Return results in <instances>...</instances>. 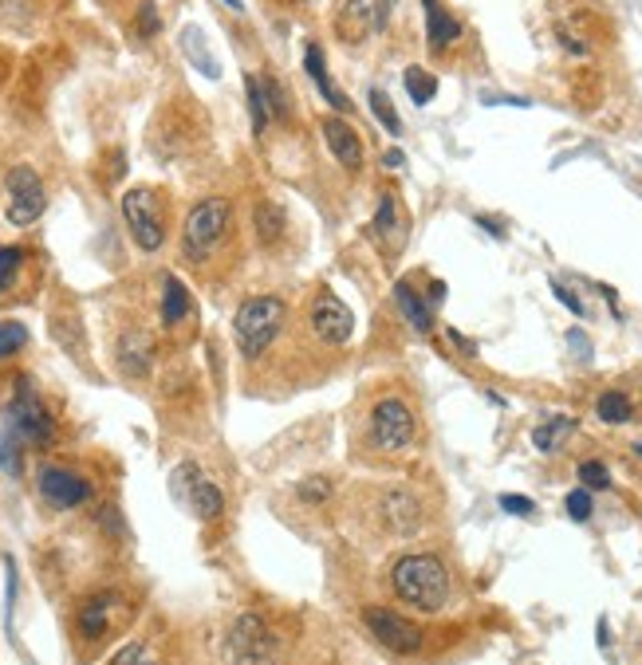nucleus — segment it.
<instances>
[{
  "label": "nucleus",
  "mask_w": 642,
  "mask_h": 665,
  "mask_svg": "<svg viewBox=\"0 0 642 665\" xmlns=\"http://www.w3.org/2000/svg\"><path fill=\"white\" fill-rule=\"evenodd\" d=\"M257 233H261L264 244L280 241V236H284V213H280L277 205H261L257 209Z\"/></svg>",
  "instance_id": "29"
},
{
  "label": "nucleus",
  "mask_w": 642,
  "mask_h": 665,
  "mask_svg": "<svg viewBox=\"0 0 642 665\" xmlns=\"http://www.w3.org/2000/svg\"><path fill=\"white\" fill-rule=\"evenodd\" d=\"M36 488H40L44 504H52V508H60V512L79 508V504L91 501V481H88V476L71 473V468H63V465H44V468H40V476H36Z\"/></svg>",
  "instance_id": "10"
},
{
  "label": "nucleus",
  "mask_w": 642,
  "mask_h": 665,
  "mask_svg": "<svg viewBox=\"0 0 642 665\" xmlns=\"http://www.w3.org/2000/svg\"><path fill=\"white\" fill-rule=\"evenodd\" d=\"M185 501H190V508L198 512L201 520H218L221 512H225V496H221L218 484H209V481H193V488L185 493Z\"/></svg>",
  "instance_id": "22"
},
{
  "label": "nucleus",
  "mask_w": 642,
  "mask_h": 665,
  "mask_svg": "<svg viewBox=\"0 0 642 665\" xmlns=\"http://www.w3.org/2000/svg\"><path fill=\"white\" fill-rule=\"evenodd\" d=\"M580 481H583V488H595V493H603V488H611V473H608V465H599V461H583L580 465Z\"/></svg>",
  "instance_id": "33"
},
{
  "label": "nucleus",
  "mask_w": 642,
  "mask_h": 665,
  "mask_svg": "<svg viewBox=\"0 0 642 665\" xmlns=\"http://www.w3.org/2000/svg\"><path fill=\"white\" fill-rule=\"evenodd\" d=\"M331 493H335L331 476H308V481H300V488H295V496H300L304 504H323Z\"/></svg>",
  "instance_id": "32"
},
{
  "label": "nucleus",
  "mask_w": 642,
  "mask_h": 665,
  "mask_svg": "<svg viewBox=\"0 0 642 665\" xmlns=\"http://www.w3.org/2000/svg\"><path fill=\"white\" fill-rule=\"evenodd\" d=\"M111 665H158V662L150 657V649L142 646V642H131V646H122L119 654L111 657Z\"/></svg>",
  "instance_id": "34"
},
{
  "label": "nucleus",
  "mask_w": 642,
  "mask_h": 665,
  "mask_svg": "<svg viewBox=\"0 0 642 665\" xmlns=\"http://www.w3.org/2000/svg\"><path fill=\"white\" fill-rule=\"evenodd\" d=\"M4 190H9V225L17 229H28L36 225L48 209V193H44V182H40V173L32 165H12L9 178H4Z\"/></svg>",
  "instance_id": "6"
},
{
  "label": "nucleus",
  "mask_w": 642,
  "mask_h": 665,
  "mask_svg": "<svg viewBox=\"0 0 642 665\" xmlns=\"http://www.w3.org/2000/svg\"><path fill=\"white\" fill-rule=\"evenodd\" d=\"M552 292H555V300L564 303V308H568V312H572V315H583V312H588V308H583V303H580V295L568 292V288L560 284V280H552Z\"/></svg>",
  "instance_id": "37"
},
{
  "label": "nucleus",
  "mask_w": 642,
  "mask_h": 665,
  "mask_svg": "<svg viewBox=\"0 0 642 665\" xmlns=\"http://www.w3.org/2000/svg\"><path fill=\"white\" fill-rule=\"evenodd\" d=\"M284 323H288L284 300H277V295H252V300H244L233 320V339L244 363H261L264 354H269V346L284 335Z\"/></svg>",
  "instance_id": "2"
},
{
  "label": "nucleus",
  "mask_w": 642,
  "mask_h": 665,
  "mask_svg": "<svg viewBox=\"0 0 642 665\" xmlns=\"http://www.w3.org/2000/svg\"><path fill=\"white\" fill-rule=\"evenodd\" d=\"M308 320H312L315 339H320V343H331V346L348 343L351 331H355V315H351V308L331 292L315 295L312 308H308Z\"/></svg>",
  "instance_id": "11"
},
{
  "label": "nucleus",
  "mask_w": 642,
  "mask_h": 665,
  "mask_svg": "<svg viewBox=\"0 0 642 665\" xmlns=\"http://www.w3.org/2000/svg\"><path fill=\"white\" fill-rule=\"evenodd\" d=\"M374 236L382 241V249L387 252H399L402 241H407V216H402V201L399 193H382L379 198V213H374Z\"/></svg>",
  "instance_id": "13"
},
{
  "label": "nucleus",
  "mask_w": 642,
  "mask_h": 665,
  "mask_svg": "<svg viewBox=\"0 0 642 665\" xmlns=\"http://www.w3.org/2000/svg\"><path fill=\"white\" fill-rule=\"evenodd\" d=\"M4 422H9L4 437H12L17 445H48V441L56 437L52 410L44 406V397H40V390H36V382L28 379V374L17 379V394H12Z\"/></svg>",
  "instance_id": "4"
},
{
  "label": "nucleus",
  "mask_w": 642,
  "mask_h": 665,
  "mask_svg": "<svg viewBox=\"0 0 642 665\" xmlns=\"http://www.w3.org/2000/svg\"><path fill=\"white\" fill-rule=\"evenodd\" d=\"M190 315H193V295H190V288H185L178 276H165V280H162V323H165V331L182 328V323L190 320Z\"/></svg>",
  "instance_id": "19"
},
{
  "label": "nucleus",
  "mask_w": 642,
  "mask_h": 665,
  "mask_svg": "<svg viewBox=\"0 0 642 665\" xmlns=\"http://www.w3.org/2000/svg\"><path fill=\"white\" fill-rule=\"evenodd\" d=\"M414 414H410V406L402 402V397H382L379 406H374L371 414V441L379 445V450L387 453H399L407 450L410 441H414Z\"/></svg>",
  "instance_id": "8"
},
{
  "label": "nucleus",
  "mask_w": 642,
  "mask_h": 665,
  "mask_svg": "<svg viewBox=\"0 0 642 665\" xmlns=\"http://www.w3.org/2000/svg\"><path fill=\"white\" fill-rule=\"evenodd\" d=\"M323 139H328L331 158H335L343 170L351 173L363 170V139H359L355 127H351L343 114H328V119H323Z\"/></svg>",
  "instance_id": "12"
},
{
  "label": "nucleus",
  "mask_w": 642,
  "mask_h": 665,
  "mask_svg": "<svg viewBox=\"0 0 642 665\" xmlns=\"http://www.w3.org/2000/svg\"><path fill=\"white\" fill-rule=\"evenodd\" d=\"M391 583L399 591L402 603H410L414 611L434 614L445 606L450 598V571L438 555L430 552H418V555H402L391 571Z\"/></svg>",
  "instance_id": "1"
},
{
  "label": "nucleus",
  "mask_w": 642,
  "mask_h": 665,
  "mask_svg": "<svg viewBox=\"0 0 642 665\" xmlns=\"http://www.w3.org/2000/svg\"><path fill=\"white\" fill-rule=\"evenodd\" d=\"M564 508H568V516L572 520H591V493L588 488H575V493H568V501H564Z\"/></svg>",
  "instance_id": "35"
},
{
  "label": "nucleus",
  "mask_w": 642,
  "mask_h": 665,
  "mask_svg": "<svg viewBox=\"0 0 642 665\" xmlns=\"http://www.w3.org/2000/svg\"><path fill=\"white\" fill-rule=\"evenodd\" d=\"M244 95H249L252 134H264V127H269V111H264V99H261V87H257V75L244 79Z\"/></svg>",
  "instance_id": "31"
},
{
  "label": "nucleus",
  "mask_w": 642,
  "mask_h": 665,
  "mask_svg": "<svg viewBox=\"0 0 642 665\" xmlns=\"http://www.w3.org/2000/svg\"><path fill=\"white\" fill-rule=\"evenodd\" d=\"M391 9H394V0H379V9H374V28H387V20H391Z\"/></svg>",
  "instance_id": "39"
},
{
  "label": "nucleus",
  "mask_w": 642,
  "mask_h": 665,
  "mask_svg": "<svg viewBox=\"0 0 642 665\" xmlns=\"http://www.w3.org/2000/svg\"><path fill=\"white\" fill-rule=\"evenodd\" d=\"M595 414H599V422H608V425L631 422V397L619 394V390H608V394H599Z\"/></svg>",
  "instance_id": "24"
},
{
  "label": "nucleus",
  "mask_w": 642,
  "mask_h": 665,
  "mask_svg": "<svg viewBox=\"0 0 642 665\" xmlns=\"http://www.w3.org/2000/svg\"><path fill=\"white\" fill-rule=\"evenodd\" d=\"M371 111H374V119L382 122V130H391L394 139H399V134H402V119L394 114L391 99H387V91H382V87H374V91H371Z\"/></svg>",
  "instance_id": "30"
},
{
  "label": "nucleus",
  "mask_w": 642,
  "mask_h": 665,
  "mask_svg": "<svg viewBox=\"0 0 642 665\" xmlns=\"http://www.w3.org/2000/svg\"><path fill=\"white\" fill-rule=\"evenodd\" d=\"M150 339L147 331H122L119 335V366L127 374H147L150 371Z\"/></svg>",
  "instance_id": "20"
},
{
  "label": "nucleus",
  "mask_w": 642,
  "mask_h": 665,
  "mask_svg": "<svg viewBox=\"0 0 642 665\" xmlns=\"http://www.w3.org/2000/svg\"><path fill=\"white\" fill-rule=\"evenodd\" d=\"M363 623H367V631H371L387 649H394V654H418V649H422V642H425L422 631H418L410 618L387 611V606H367Z\"/></svg>",
  "instance_id": "9"
},
{
  "label": "nucleus",
  "mask_w": 642,
  "mask_h": 665,
  "mask_svg": "<svg viewBox=\"0 0 642 665\" xmlns=\"http://www.w3.org/2000/svg\"><path fill=\"white\" fill-rule=\"evenodd\" d=\"M229 657L233 665H272L277 657V638L261 614H241L229 631Z\"/></svg>",
  "instance_id": "7"
},
{
  "label": "nucleus",
  "mask_w": 642,
  "mask_h": 665,
  "mask_svg": "<svg viewBox=\"0 0 642 665\" xmlns=\"http://www.w3.org/2000/svg\"><path fill=\"white\" fill-rule=\"evenodd\" d=\"M24 264H28L24 249H9V244H0V295H9L12 288H17Z\"/></svg>",
  "instance_id": "25"
},
{
  "label": "nucleus",
  "mask_w": 642,
  "mask_h": 665,
  "mask_svg": "<svg viewBox=\"0 0 642 665\" xmlns=\"http://www.w3.org/2000/svg\"><path fill=\"white\" fill-rule=\"evenodd\" d=\"M229 221H233V205L225 198H205L185 213L182 225V252L190 264H209L213 252L225 244Z\"/></svg>",
  "instance_id": "3"
},
{
  "label": "nucleus",
  "mask_w": 642,
  "mask_h": 665,
  "mask_svg": "<svg viewBox=\"0 0 642 665\" xmlns=\"http://www.w3.org/2000/svg\"><path fill=\"white\" fill-rule=\"evenodd\" d=\"M257 87H261V99H264L269 119H277V122L292 119V95H288L284 83H280L277 75H257Z\"/></svg>",
  "instance_id": "23"
},
{
  "label": "nucleus",
  "mask_w": 642,
  "mask_h": 665,
  "mask_svg": "<svg viewBox=\"0 0 642 665\" xmlns=\"http://www.w3.org/2000/svg\"><path fill=\"white\" fill-rule=\"evenodd\" d=\"M572 430H575V417H552V422H544L540 430H532V445L544 450V453H552Z\"/></svg>",
  "instance_id": "26"
},
{
  "label": "nucleus",
  "mask_w": 642,
  "mask_h": 665,
  "mask_svg": "<svg viewBox=\"0 0 642 665\" xmlns=\"http://www.w3.org/2000/svg\"><path fill=\"white\" fill-rule=\"evenodd\" d=\"M394 303H399V312L407 315V320L414 323L422 335H430V331H434V315H430V303H425L422 295H418L414 288L407 284V280H399V284H394Z\"/></svg>",
  "instance_id": "21"
},
{
  "label": "nucleus",
  "mask_w": 642,
  "mask_h": 665,
  "mask_svg": "<svg viewBox=\"0 0 642 665\" xmlns=\"http://www.w3.org/2000/svg\"><path fill=\"white\" fill-rule=\"evenodd\" d=\"M371 17H374V4H371V0H348V4L339 9V17H335L339 40H343V43H363L367 32L374 28Z\"/></svg>",
  "instance_id": "16"
},
{
  "label": "nucleus",
  "mask_w": 642,
  "mask_h": 665,
  "mask_svg": "<svg viewBox=\"0 0 642 665\" xmlns=\"http://www.w3.org/2000/svg\"><path fill=\"white\" fill-rule=\"evenodd\" d=\"M639 457H642V445H639Z\"/></svg>",
  "instance_id": "42"
},
{
  "label": "nucleus",
  "mask_w": 642,
  "mask_h": 665,
  "mask_svg": "<svg viewBox=\"0 0 642 665\" xmlns=\"http://www.w3.org/2000/svg\"><path fill=\"white\" fill-rule=\"evenodd\" d=\"M382 162L391 165V170H399V165H402V150H387V158H382Z\"/></svg>",
  "instance_id": "41"
},
{
  "label": "nucleus",
  "mask_w": 642,
  "mask_h": 665,
  "mask_svg": "<svg viewBox=\"0 0 642 665\" xmlns=\"http://www.w3.org/2000/svg\"><path fill=\"white\" fill-rule=\"evenodd\" d=\"M122 221L142 252H158L165 244V201L150 185H134L122 193Z\"/></svg>",
  "instance_id": "5"
},
{
  "label": "nucleus",
  "mask_w": 642,
  "mask_h": 665,
  "mask_svg": "<svg viewBox=\"0 0 642 665\" xmlns=\"http://www.w3.org/2000/svg\"><path fill=\"white\" fill-rule=\"evenodd\" d=\"M28 346V328L17 320H0V359H12Z\"/></svg>",
  "instance_id": "28"
},
{
  "label": "nucleus",
  "mask_w": 642,
  "mask_h": 665,
  "mask_svg": "<svg viewBox=\"0 0 642 665\" xmlns=\"http://www.w3.org/2000/svg\"><path fill=\"white\" fill-rule=\"evenodd\" d=\"M111 618H114V595H96L79 606L76 626L88 642H99L107 631H111Z\"/></svg>",
  "instance_id": "18"
},
{
  "label": "nucleus",
  "mask_w": 642,
  "mask_h": 665,
  "mask_svg": "<svg viewBox=\"0 0 642 665\" xmlns=\"http://www.w3.org/2000/svg\"><path fill=\"white\" fill-rule=\"evenodd\" d=\"M425 9V40H430V52L442 56L450 43L461 40V20L445 9L442 0H422Z\"/></svg>",
  "instance_id": "14"
},
{
  "label": "nucleus",
  "mask_w": 642,
  "mask_h": 665,
  "mask_svg": "<svg viewBox=\"0 0 642 665\" xmlns=\"http://www.w3.org/2000/svg\"><path fill=\"white\" fill-rule=\"evenodd\" d=\"M501 508L509 512V516H532L536 504H532L529 496H501Z\"/></svg>",
  "instance_id": "38"
},
{
  "label": "nucleus",
  "mask_w": 642,
  "mask_h": 665,
  "mask_svg": "<svg viewBox=\"0 0 642 665\" xmlns=\"http://www.w3.org/2000/svg\"><path fill=\"white\" fill-rule=\"evenodd\" d=\"M304 68H308V75H312L315 91H320V95L328 99L339 114H351V99L343 95L335 83H331L328 68H323V48H320V43H308V48H304Z\"/></svg>",
  "instance_id": "17"
},
{
  "label": "nucleus",
  "mask_w": 642,
  "mask_h": 665,
  "mask_svg": "<svg viewBox=\"0 0 642 665\" xmlns=\"http://www.w3.org/2000/svg\"><path fill=\"white\" fill-rule=\"evenodd\" d=\"M382 520H387L391 532H399V536H414L418 527H422V504H418V496L407 493V488H394V493H387V501H382Z\"/></svg>",
  "instance_id": "15"
},
{
  "label": "nucleus",
  "mask_w": 642,
  "mask_h": 665,
  "mask_svg": "<svg viewBox=\"0 0 642 665\" xmlns=\"http://www.w3.org/2000/svg\"><path fill=\"white\" fill-rule=\"evenodd\" d=\"M402 79H407V91H410V99H414L418 107H425L430 99L438 95V79L430 75L425 68H407V75H402Z\"/></svg>",
  "instance_id": "27"
},
{
  "label": "nucleus",
  "mask_w": 642,
  "mask_h": 665,
  "mask_svg": "<svg viewBox=\"0 0 642 665\" xmlns=\"http://www.w3.org/2000/svg\"><path fill=\"white\" fill-rule=\"evenodd\" d=\"M158 28H162L158 9L150 4V0H142V4H139V36H142V40H150V36H158Z\"/></svg>",
  "instance_id": "36"
},
{
  "label": "nucleus",
  "mask_w": 642,
  "mask_h": 665,
  "mask_svg": "<svg viewBox=\"0 0 642 665\" xmlns=\"http://www.w3.org/2000/svg\"><path fill=\"white\" fill-rule=\"evenodd\" d=\"M485 103H504V107H529V99H516V95H485Z\"/></svg>",
  "instance_id": "40"
}]
</instances>
